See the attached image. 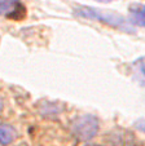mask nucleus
I'll return each mask as SVG.
<instances>
[{
    "label": "nucleus",
    "mask_w": 145,
    "mask_h": 146,
    "mask_svg": "<svg viewBox=\"0 0 145 146\" xmlns=\"http://www.w3.org/2000/svg\"><path fill=\"white\" fill-rule=\"evenodd\" d=\"M110 142L113 143V146H134L135 141L134 137L126 131H119L117 133H113V136L110 137Z\"/></svg>",
    "instance_id": "7ed1b4c3"
},
{
    "label": "nucleus",
    "mask_w": 145,
    "mask_h": 146,
    "mask_svg": "<svg viewBox=\"0 0 145 146\" xmlns=\"http://www.w3.org/2000/svg\"><path fill=\"white\" fill-rule=\"evenodd\" d=\"M75 14L84 18H91V19H99L101 22H105L108 25L117 27L119 30H123L126 33H135L134 26L130 22H127L126 18L123 16H120L119 13L113 11H101L97 8H90V7H79V8L74 9Z\"/></svg>",
    "instance_id": "f257e3e1"
},
{
    "label": "nucleus",
    "mask_w": 145,
    "mask_h": 146,
    "mask_svg": "<svg viewBox=\"0 0 145 146\" xmlns=\"http://www.w3.org/2000/svg\"><path fill=\"white\" fill-rule=\"evenodd\" d=\"M17 137V132L12 125L8 124H0V143L1 145H8L13 142Z\"/></svg>",
    "instance_id": "39448f33"
},
{
    "label": "nucleus",
    "mask_w": 145,
    "mask_h": 146,
    "mask_svg": "<svg viewBox=\"0 0 145 146\" xmlns=\"http://www.w3.org/2000/svg\"><path fill=\"white\" fill-rule=\"evenodd\" d=\"M62 109L63 106H60V104H56V102H43L39 108V111L43 116L53 118V116H57L62 111Z\"/></svg>",
    "instance_id": "20e7f679"
},
{
    "label": "nucleus",
    "mask_w": 145,
    "mask_h": 146,
    "mask_svg": "<svg viewBox=\"0 0 145 146\" xmlns=\"http://www.w3.org/2000/svg\"><path fill=\"white\" fill-rule=\"evenodd\" d=\"M131 13V22L136 23L137 26H144V5L134 4L130 8Z\"/></svg>",
    "instance_id": "423d86ee"
},
{
    "label": "nucleus",
    "mask_w": 145,
    "mask_h": 146,
    "mask_svg": "<svg viewBox=\"0 0 145 146\" xmlns=\"http://www.w3.org/2000/svg\"><path fill=\"white\" fill-rule=\"evenodd\" d=\"M18 7V0H0V16H11Z\"/></svg>",
    "instance_id": "0eeeda50"
},
{
    "label": "nucleus",
    "mask_w": 145,
    "mask_h": 146,
    "mask_svg": "<svg viewBox=\"0 0 145 146\" xmlns=\"http://www.w3.org/2000/svg\"><path fill=\"white\" fill-rule=\"evenodd\" d=\"M3 110V100H1V97H0V111Z\"/></svg>",
    "instance_id": "6e6552de"
},
{
    "label": "nucleus",
    "mask_w": 145,
    "mask_h": 146,
    "mask_svg": "<svg viewBox=\"0 0 145 146\" xmlns=\"http://www.w3.org/2000/svg\"><path fill=\"white\" fill-rule=\"evenodd\" d=\"M86 146H100V145H86Z\"/></svg>",
    "instance_id": "9d476101"
},
{
    "label": "nucleus",
    "mask_w": 145,
    "mask_h": 146,
    "mask_svg": "<svg viewBox=\"0 0 145 146\" xmlns=\"http://www.w3.org/2000/svg\"><path fill=\"white\" fill-rule=\"evenodd\" d=\"M97 1H102V3H109V1H112V0H97Z\"/></svg>",
    "instance_id": "1a4fd4ad"
},
{
    "label": "nucleus",
    "mask_w": 145,
    "mask_h": 146,
    "mask_svg": "<svg viewBox=\"0 0 145 146\" xmlns=\"http://www.w3.org/2000/svg\"><path fill=\"white\" fill-rule=\"evenodd\" d=\"M71 133L82 141H88L93 138L99 132V120L93 115L78 116L70 124Z\"/></svg>",
    "instance_id": "f03ea898"
}]
</instances>
